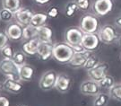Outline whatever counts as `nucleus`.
I'll list each match as a JSON object with an SVG mask.
<instances>
[{
	"instance_id": "obj_6",
	"label": "nucleus",
	"mask_w": 121,
	"mask_h": 106,
	"mask_svg": "<svg viewBox=\"0 0 121 106\" xmlns=\"http://www.w3.org/2000/svg\"><path fill=\"white\" fill-rule=\"evenodd\" d=\"M57 74L54 70H48L41 75L39 79V88L43 91H48L52 88H55V84L57 78Z\"/></svg>"
},
{
	"instance_id": "obj_30",
	"label": "nucleus",
	"mask_w": 121,
	"mask_h": 106,
	"mask_svg": "<svg viewBox=\"0 0 121 106\" xmlns=\"http://www.w3.org/2000/svg\"><path fill=\"white\" fill-rule=\"evenodd\" d=\"M0 52H1V55L4 58H13L14 56V53H15L13 48L10 45L5 46L4 49L0 50Z\"/></svg>"
},
{
	"instance_id": "obj_26",
	"label": "nucleus",
	"mask_w": 121,
	"mask_h": 106,
	"mask_svg": "<svg viewBox=\"0 0 121 106\" xmlns=\"http://www.w3.org/2000/svg\"><path fill=\"white\" fill-rule=\"evenodd\" d=\"M108 91L110 97L121 102V84H115Z\"/></svg>"
},
{
	"instance_id": "obj_11",
	"label": "nucleus",
	"mask_w": 121,
	"mask_h": 106,
	"mask_svg": "<svg viewBox=\"0 0 121 106\" xmlns=\"http://www.w3.org/2000/svg\"><path fill=\"white\" fill-rule=\"evenodd\" d=\"M100 91V87L98 82L93 80L83 81L80 86V92L84 95H97Z\"/></svg>"
},
{
	"instance_id": "obj_21",
	"label": "nucleus",
	"mask_w": 121,
	"mask_h": 106,
	"mask_svg": "<svg viewBox=\"0 0 121 106\" xmlns=\"http://www.w3.org/2000/svg\"><path fill=\"white\" fill-rule=\"evenodd\" d=\"M37 35H38V28H35L30 24L23 27L22 39L25 40L26 41L32 39H37Z\"/></svg>"
},
{
	"instance_id": "obj_28",
	"label": "nucleus",
	"mask_w": 121,
	"mask_h": 106,
	"mask_svg": "<svg viewBox=\"0 0 121 106\" xmlns=\"http://www.w3.org/2000/svg\"><path fill=\"white\" fill-rule=\"evenodd\" d=\"M13 60L18 66H22L26 64V54L23 51H16L14 53Z\"/></svg>"
},
{
	"instance_id": "obj_39",
	"label": "nucleus",
	"mask_w": 121,
	"mask_h": 106,
	"mask_svg": "<svg viewBox=\"0 0 121 106\" xmlns=\"http://www.w3.org/2000/svg\"><path fill=\"white\" fill-rule=\"evenodd\" d=\"M20 106H28V105H25V104H22V105H20Z\"/></svg>"
},
{
	"instance_id": "obj_31",
	"label": "nucleus",
	"mask_w": 121,
	"mask_h": 106,
	"mask_svg": "<svg viewBox=\"0 0 121 106\" xmlns=\"http://www.w3.org/2000/svg\"><path fill=\"white\" fill-rule=\"evenodd\" d=\"M74 2L82 11H87L90 8V0H74Z\"/></svg>"
},
{
	"instance_id": "obj_7",
	"label": "nucleus",
	"mask_w": 121,
	"mask_h": 106,
	"mask_svg": "<svg viewBox=\"0 0 121 106\" xmlns=\"http://www.w3.org/2000/svg\"><path fill=\"white\" fill-rule=\"evenodd\" d=\"M83 34L84 33L80 29V27H70L65 32V42L69 44L71 47L74 45L81 44Z\"/></svg>"
},
{
	"instance_id": "obj_15",
	"label": "nucleus",
	"mask_w": 121,
	"mask_h": 106,
	"mask_svg": "<svg viewBox=\"0 0 121 106\" xmlns=\"http://www.w3.org/2000/svg\"><path fill=\"white\" fill-rule=\"evenodd\" d=\"M54 44L52 42H40L38 49V57L41 61H48L53 57Z\"/></svg>"
},
{
	"instance_id": "obj_38",
	"label": "nucleus",
	"mask_w": 121,
	"mask_h": 106,
	"mask_svg": "<svg viewBox=\"0 0 121 106\" xmlns=\"http://www.w3.org/2000/svg\"><path fill=\"white\" fill-rule=\"evenodd\" d=\"M117 43L119 46H121V36L120 37H118V39H117Z\"/></svg>"
},
{
	"instance_id": "obj_32",
	"label": "nucleus",
	"mask_w": 121,
	"mask_h": 106,
	"mask_svg": "<svg viewBox=\"0 0 121 106\" xmlns=\"http://www.w3.org/2000/svg\"><path fill=\"white\" fill-rule=\"evenodd\" d=\"M8 40L9 39L6 35V33L0 31V50L8 45Z\"/></svg>"
},
{
	"instance_id": "obj_36",
	"label": "nucleus",
	"mask_w": 121,
	"mask_h": 106,
	"mask_svg": "<svg viewBox=\"0 0 121 106\" xmlns=\"http://www.w3.org/2000/svg\"><path fill=\"white\" fill-rule=\"evenodd\" d=\"M34 1H35V3H37V4H41V5L47 4L50 2V0H34Z\"/></svg>"
},
{
	"instance_id": "obj_22",
	"label": "nucleus",
	"mask_w": 121,
	"mask_h": 106,
	"mask_svg": "<svg viewBox=\"0 0 121 106\" xmlns=\"http://www.w3.org/2000/svg\"><path fill=\"white\" fill-rule=\"evenodd\" d=\"M2 7L11 10L15 13L20 8H22V1L21 0H2Z\"/></svg>"
},
{
	"instance_id": "obj_27",
	"label": "nucleus",
	"mask_w": 121,
	"mask_h": 106,
	"mask_svg": "<svg viewBox=\"0 0 121 106\" xmlns=\"http://www.w3.org/2000/svg\"><path fill=\"white\" fill-rule=\"evenodd\" d=\"M78 9L79 8H78L76 3L74 2V0L68 2L67 4H66V6H65V12L66 17H69V18L73 17Z\"/></svg>"
},
{
	"instance_id": "obj_25",
	"label": "nucleus",
	"mask_w": 121,
	"mask_h": 106,
	"mask_svg": "<svg viewBox=\"0 0 121 106\" xmlns=\"http://www.w3.org/2000/svg\"><path fill=\"white\" fill-rule=\"evenodd\" d=\"M14 17V13L12 12L11 10L6 8H2L0 9V21L5 22H11V20Z\"/></svg>"
},
{
	"instance_id": "obj_5",
	"label": "nucleus",
	"mask_w": 121,
	"mask_h": 106,
	"mask_svg": "<svg viewBox=\"0 0 121 106\" xmlns=\"http://www.w3.org/2000/svg\"><path fill=\"white\" fill-rule=\"evenodd\" d=\"M92 11L96 15L105 16L113 10V0H95L92 4Z\"/></svg>"
},
{
	"instance_id": "obj_40",
	"label": "nucleus",
	"mask_w": 121,
	"mask_h": 106,
	"mask_svg": "<svg viewBox=\"0 0 121 106\" xmlns=\"http://www.w3.org/2000/svg\"><path fill=\"white\" fill-rule=\"evenodd\" d=\"M119 58H120V61H121V53H120V56H119Z\"/></svg>"
},
{
	"instance_id": "obj_9",
	"label": "nucleus",
	"mask_w": 121,
	"mask_h": 106,
	"mask_svg": "<svg viewBox=\"0 0 121 106\" xmlns=\"http://www.w3.org/2000/svg\"><path fill=\"white\" fill-rule=\"evenodd\" d=\"M108 69H109V66L107 63H105V62L100 63L99 62L95 67H93L91 70H88L87 72H88V75H89L90 79L99 82V80L102 79L105 75H108Z\"/></svg>"
},
{
	"instance_id": "obj_2",
	"label": "nucleus",
	"mask_w": 121,
	"mask_h": 106,
	"mask_svg": "<svg viewBox=\"0 0 121 106\" xmlns=\"http://www.w3.org/2000/svg\"><path fill=\"white\" fill-rule=\"evenodd\" d=\"M0 72L5 75L6 78L20 81L19 66L16 65L13 58H2L0 61Z\"/></svg>"
},
{
	"instance_id": "obj_29",
	"label": "nucleus",
	"mask_w": 121,
	"mask_h": 106,
	"mask_svg": "<svg viewBox=\"0 0 121 106\" xmlns=\"http://www.w3.org/2000/svg\"><path fill=\"white\" fill-rule=\"evenodd\" d=\"M99 63V58L97 57H95V56L91 55V56L89 57V58L87 59V62H86V64H85V66H84V68H85L87 71L91 70L93 67H95Z\"/></svg>"
},
{
	"instance_id": "obj_37",
	"label": "nucleus",
	"mask_w": 121,
	"mask_h": 106,
	"mask_svg": "<svg viewBox=\"0 0 121 106\" xmlns=\"http://www.w3.org/2000/svg\"><path fill=\"white\" fill-rule=\"evenodd\" d=\"M115 22H116V24H117V26L121 27V16H118V17L116 19Z\"/></svg>"
},
{
	"instance_id": "obj_24",
	"label": "nucleus",
	"mask_w": 121,
	"mask_h": 106,
	"mask_svg": "<svg viewBox=\"0 0 121 106\" xmlns=\"http://www.w3.org/2000/svg\"><path fill=\"white\" fill-rule=\"evenodd\" d=\"M98 83L99 84L100 89H106V90H109L114 84H116L115 83V78L113 77L112 75H105L103 78L101 80H99Z\"/></svg>"
},
{
	"instance_id": "obj_20",
	"label": "nucleus",
	"mask_w": 121,
	"mask_h": 106,
	"mask_svg": "<svg viewBox=\"0 0 121 106\" xmlns=\"http://www.w3.org/2000/svg\"><path fill=\"white\" fill-rule=\"evenodd\" d=\"M48 16L47 13H35L31 18L30 22V25L35 27V28H39L41 26H44L46 24V22L48 21Z\"/></svg>"
},
{
	"instance_id": "obj_19",
	"label": "nucleus",
	"mask_w": 121,
	"mask_h": 106,
	"mask_svg": "<svg viewBox=\"0 0 121 106\" xmlns=\"http://www.w3.org/2000/svg\"><path fill=\"white\" fill-rule=\"evenodd\" d=\"M52 30L47 25H44L38 28L37 39L40 42H51L52 40Z\"/></svg>"
},
{
	"instance_id": "obj_8",
	"label": "nucleus",
	"mask_w": 121,
	"mask_h": 106,
	"mask_svg": "<svg viewBox=\"0 0 121 106\" xmlns=\"http://www.w3.org/2000/svg\"><path fill=\"white\" fill-rule=\"evenodd\" d=\"M100 43L101 41L98 33H84L81 42L83 48L91 52L98 49Z\"/></svg>"
},
{
	"instance_id": "obj_33",
	"label": "nucleus",
	"mask_w": 121,
	"mask_h": 106,
	"mask_svg": "<svg viewBox=\"0 0 121 106\" xmlns=\"http://www.w3.org/2000/svg\"><path fill=\"white\" fill-rule=\"evenodd\" d=\"M47 15H48L49 18H51V19H55L58 16V14H59V11H58V8L56 7V6H52L48 10V12H47Z\"/></svg>"
},
{
	"instance_id": "obj_4",
	"label": "nucleus",
	"mask_w": 121,
	"mask_h": 106,
	"mask_svg": "<svg viewBox=\"0 0 121 106\" xmlns=\"http://www.w3.org/2000/svg\"><path fill=\"white\" fill-rule=\"evenodd\" d=\"M98 35L100 39V41L105 44H111L118 39L116 29L109 24H106L99 28Z\"/></svg>"
},
{
	"instance_id": "obj_17",
	"label": "nucleus",
	"mask_w": 121,
	"mask_h": 106,
	"mask_svg": "<svg viewBox=\"0 0 121 106\" xmlns=\"http://www.w3.org/2000/svg\"><path fill=\"white\" fill-rule=\"evenodd\" d=\"M3 88L9 93L16 94L22 90V85L19 81L6 78L3 83Z\"/></svg>"
},
{
	"instance_id": "obj_12",
	"label": "nucleus",
	"mask_w": 121,
	"mask_h": 106,
	"mask_svg": "<svg viewBox=\"0 0 121 106\" xmlns=\"http://www.w3.org/2000/svg\"><path fill=\"white\" fill-rule=\"evenodd\" d=\"M34 13L29 8L22 7L18 10L17 12L14 13V18L18 23H20L22 26L29 25L30 22V20L33 16Z\"/></svg>"
},
{
	"instance_id": "obj_3",
	"label": "nucleus",
	"mask_w": 121,
	"mask_h": 106,
	"mask_svg": "<svg viewBox=\"0 0 121 106\" xmlns=\"http://www.w3.org/2000/svg\"><path fill=\"white\" fill-rule=\"evenodd\" d=\"M79 27L83 33H98L99 30V19L95 14L86 13L80 19Z\"/></svg>"
},
{
	"instance_id": "obj_16",
	"label": "nucleus",
	"mask_w": 121,
	"mask_h": 106,
	"mask_svg": "<svg viewBox=\"0 0 121 106\" xmlns=\"http://www.w3.org/2000/svg\"><path fill=\"white\" fill-rule=\"evenodd\" d=\"M40 41L38 39L27 40L24 44L22 45V51L28 56H35L38 54Z\"/></svg>"
},
{
	"instance_id": "obj_34",
	"label": "nucleus",
	"mask_w": 121,
	"mask_h": 106,
	"mask_svg": "<svg viewBox=\"0 0 121 106\" xmlns=\"http://www.w3.org/2000/svg\"><path fill=\"white\" fill-rule=\"evenodd\" d=\"M72 49H73L74 53H82V52H85V51H86V49L83 48V46H82V44L72 46Z\"/></svg>"
},
{
	"instance_id": "obj_14",
	"label": "nucleus",
	"mask_w": 121,
	"mask_h": 106,
	"mask_svg": "<svg viewBox=\"0 0 121 106\" xmlns=\"http://www.w3.org/2000/svg\"><path fill=\"white\" fill-rule=\"evenodd\" d=\"M71 84H72V80L68 75L65 74H59L56 78L55 88L59 93H66L71 88Z\"/></svg>"
},
{
	"instance_id": "obj_10",
	"label": "nucleus",
	"mask_w": 121,
	"mask_h": 106,
	"mask_svg": "<svg viewBox=\"0 0 121 106\" xmlns=\"http://www.w3.org/2000/svg\"><path fill=\"white\" fill-rule=\"evenodd\" d=\"M22 31H23V26L21 25L17 22H11L9 25L5 28V33L8 37L9 40L17 41L22 39Z\"/></svg>"
},
{
	"instance_id": "obj_23",
	"label": "nucleus",
	"mask_w": 121,
	"mask_h": 106,
	"mask_svg": "<svg viewBox=\"0 0 121 106\" xmlns=\"http://www.w3.org/2000/svg\"><path fill=\"white\" fill-rule=\"evenodd\" d=\"M109 94L105 93L99 92L97 95H95V98L93 100V106H106L109 101Z\"/></svg>"
},
{
	"instance_id": "obj_35",
	"label": "nucleus",
	"mask_w": 121,
	"mask_h": 106,
	"mask_svg": "<svg viewBox=\"0 0 121 106\" xmlns=\"http://www.w3.org/2000/svg\"><path fill=\"white\" fill-rule=\"evenodd\" d=\"M10 102L9 99L6 96L4 95H0V106H9Z\"/></svg>"
},
{
	"instance_id": "obj_1",
	"label": "nucleus",
	"mask_w": 121,
	"mask_h": 106,
	"mask_svg": "<svg viewBox=\"0 0 121 106\" xmlns=\"http://www.w3.org/2000/svg\"><path fill=\"white\" fill-rule=\"evenodd\" d=\"M73 52L72 47L66 42H60L54 44L53 58L62 64H68L73 57Z\"/></svg>"
},
{
	"instance_id": "obj_13",
	"label": "nucleus",
	"mask_w": 121,
	"mask_h": 106,
	"mask_svg": "<svg viewBox=\"0 0 121 106\" xmlns=\"http://www.w3.org/2000/svg\"><path fill=\"white\" fill-rule=\"evenodd\" d=\"M91 51L86 50L85 52L82 53H74L73 57L71 58L68 65L73 68H80V67H84L87 62V59L91 56Z\"/></svg>"
},
{
	"instance_id": "obj_18",
	"label": "nucleus",
	"mask_w": 121,
	"mask_h": 106,
	"mask_svg": "<svg viewBox=\"0 0 121 106\" xmlns=\"http://www.w3.org/2000/svg\"><path fill=\"white\" fill-rule=\"evenodd\" d=\"M35 74L34 67L30 65L24 64L22 66H19V75L20 79L22 81H30L32 80Z\"/></svg>"
},
{
	"instance_id": "obj_41",
	"label": "nucleus",
	"mask_w": 121,
	"mask_h": 106,
	"mask_svg": "<svg viewBox=\"0 0 121 106\" xmlns=\"http://www.w3.org/2000/svg\"><path fill=\"white\" fill-rule=\"evenodd\" d=\"M1 87H3V85H1V84H0V89H1Z\"/></svg>"
}]
</instances>
